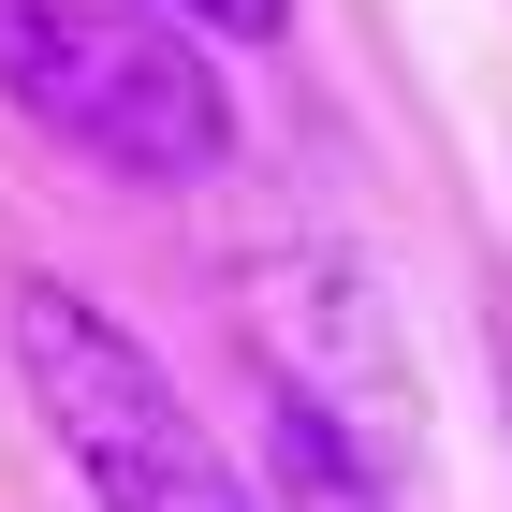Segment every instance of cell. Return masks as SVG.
<instances>
[{
    "instance_id": "cell-1",
    "label": "cell",
    "mask_w": 512,
    "mask_h": 512,
    "mask_svg": "<svg viewBox=\"0 0 512 512\" xmlns=\"http://www.w3.org/2000/svg\"><path fill=\"white\" fill-rule=\"evenodd\" d=\"M0 103L118 191H191L235 161L220 44L176 0H0Z\"/></svg>"
},
{
    "instance_id": "cell-2",
    "label": "cell",
    "mask_w": 512,
    "mask_h": 512,
    "mask_svg": "<svg viewBox=\"0 0 512 512\" xmlns=\"http://www.w3.org/2000/svg\"><path fill=\"white\" fill-rule=\"evenodd\" d=\"M0 352H15V395L59 439V469H74L88 512H264V483L176 395V366L118 308H88L74 278H15L0 293Z\"/></svg>"
},
{
    "instance_id": "cell-3",
    "label": "cell",
    "mask_w": 512,
    "mask_h": 512,
    "mask_svg": "<svg viewBox=\"0 0 512 512\" xmlns=\"http://www.w3.org/2000/svg\"><path fill=\"white\" fill-rule=\"evenodd\" d=\"M249 395H264V469H249L264 512H395V469H425L381 322H366V293H337V264H264Z\"/></svg>"
},
{
    "instance_id": "cell-4",
    "label": "cell",
    "mask_w": 512,
    "mask_h": 512,
    "mask_svg": "<svg viewBox=\"0 0 512 512\" xmlns=\"http://www.w3.org/2000/svg\"><path fill=\"white\" fill-rule=\"evenodd\" d=\"M176 15H191L205 44H278L293 30V0H176Z\"/></svg>"
},
{
    "instance_id": "cell-5",
    "label": "cell",
    "mask_w": 512,
    "mask_h": 512,
    "mask_svg": "<svg viewBox=\"0 0 512 512\" xmlns=\"http://www.w3.org/2000/svg\"><path fill=\"white\" fill-rule=\"evenodd\" d=\"M483 352H498V410H512V293L483 308Z\"/></svg>"
}]
</instances>
